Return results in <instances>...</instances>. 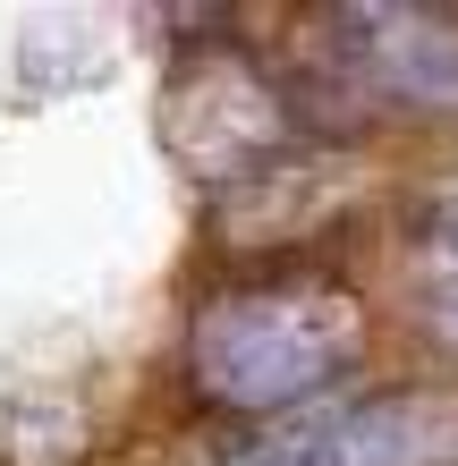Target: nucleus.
I'll return each instance as SVG.
<instances>
[{"label":"nucleus","instance_id":"1","mask_svg":"<svg viewBox=\"0 0 458 466\" xmlns=\"http://www.w3.org/2000/svg\"><path fill=\"white\" fill-rule=\"evenodd\" d=\"M365 322L340 289H247V297H212L196 322V373L212 399L229 407H298L306 390L357 365Z\"/></svg>","mask_w":458,"mask_h":466},{"label":"nucleus","instance_id":"2","mask_svg":"<svg viewBox=\"0 0 458 466\" xmlns=\"http://www.w3.org/2000/svg\"><path fill=\"white\" fill-rule=\"evenodd\" d=\"M442 407L424 399H382V407H314V416L263 432L238 466H424L442 450Z\"/></svg>","mask_w":458,"mask_h":466},{"label":"nucleus","instance_id":"3","mask_svg":"<svg viewBox=\"0 0 458 466\" xmlns=\"http://www.w3.org/2000/svg\"><path fill=\"white\" fill-rule=\"evenodd\" d=\"M373 25V68H382V86L391 94H408V102H450L458 94V25H433V17H408V9H391V17H365Z\"/></svg>","mask_w":458,"mask_h":466},{"label":"nucleus","instance_id":"4","mask_svg":"<svg viewBox=\"0 0 458 466\" xmlns=\"http://www.w3.org/2000/svg\"><path fill=\"white\" fill-rule=\"evenodd\" d=\"M424 306H433V322L458 339V212H442L433 238H424Z\"/></svg>","mask_w":458,"mask_h":466}]
</instances>
